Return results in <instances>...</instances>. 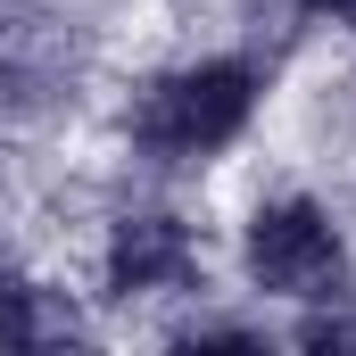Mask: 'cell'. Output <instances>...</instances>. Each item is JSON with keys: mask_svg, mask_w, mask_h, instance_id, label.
<instances>
[{"mask_svg": "<svg viewBox=\"0 0 356 356\" xmlns=\"http://www.w3.org/2000/svg\"><path fill=\"white\" fill-rule=\"evenodd\" d=\"M249 273L257 290H282V298H332L348 282V249L315 199H273L249 224Z\"/></svg>", "mask_w": 356, "mask_h": 356, "instance_id": "7a4b0ae2", "label": "cell"}, {"mask_svg": "<svg viewBox=\"0 0 356 356\" xmlns=\"http://www.w3.org/2000/svg\"><path fill=\"white\" fill-rule=\"evenodd\" d=\"M191 273V224L182 216H124L108 241V290H166Z\"/></svg>", "mask_w": 356, "mask_h": 356, "instance_id": "3957f363", "label": "cell"}, {"mask_svg": "<svg viewBox=\"0 0 356 356\" xmlns=\"http://www.w3.org/2000/svg\"><path fill=\"white\" fill-rule=\"evenodd\" d=\"M33 340H42V323H33L25 290H0V348H33Z\"/></svg>", "mask_w": 356, "mask_h": 356, "instance_id": "277c9868", "label": "cell"}, {"mask_svg": "<svg viewBox=\"0 0 356 356\" xmlns=\"http://www.w3.org/2000/svg\"><path fill=\"white\" fill-rule=\"evenodd\" d=\"M315 17H332V25H356V0H307Z\"/></svg>", "mask_w": 356, "mask_h": 356, "instance_id": "8992f818", "label": "cell"}, {"mask_svg": "<svg viewBox=\"0 0 356 356\" xmlns=\"http://www.w3.org/2000/svg\"><path fill=\"white\" fill-rule=\"evenodd\" d=\"M249 108H257V75L241 58H207V67L166 75V83L141 99L133 141L158 149V158H207V149H224L249 124Z\"/></svg>", "mask_w": 356, "mask_h": 356, "instance_id": "6da1fadb", "label": "cell"}, {"mask_svg": "<svg viewBox=\"0 0 356 356\" xmlns=\"http://www.w3.org/2000/svg\"><path fill=\"white\" fill-rule=\"evenodd\" d=\"M298 340H307V348H356V323H340V315H323V323H307Z\"/></svg>", "mask_w": 356, "mask_h": 356, "instance_id": "5b68a950", "label": "cell"}]
</instances>
